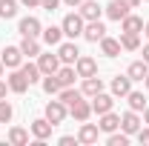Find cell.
I'll list each match as a JSON object with an SVG mask.
<instances>
[{
    "label": "cell",
    "instance_id": "cell-1",
    "mask_svg": "<svg viewBox=\"0 0 149 146\" xmlns=\"http://www.w3.org/2000/svg\"><path fill=\"white\" fill-rule=\"evenodd\" d=\"M83 26H86V20L80 17V12H69L66 17L60 20L63 37H69V40H77V37H83Z\"/></svg>",
    "mask_w": 149,
    "mask_h": 146
},
{
    "label": "cell",
    "instance_id": "cell-2",
    "mask_svg": "<svg viewBox=\"0 0 149 146\" xmlns=\"http://www.w3.org/2000/svg\"><path fill=\"white\" fill-rule=\"evenodd\" d=\"M66 115H69V106H66V103H63V100H49V103H46V109H43V117H46V120H52V123H63V120H66Z\"/></svg>",
    "mask_w": 149,
    "mask_h": 146
},
{
    "label": "cell",
    "instance_id": "cell-3",
    "mask_svg": "<svg viewBox=\"0 0 149 146\" xmlns=\"http://www.w3.org/2000/svg\"><path fill=\"white\" fill-rule=\"evenodd\" d=\"M143 126V117H141V112L135 109H126L123 115H120V132H126V135H138V129Z\"/></svg>",
    "mask_w": 149,
    "mask_h": 146
},
{
    "label": "cell",
    "instance_id": "cell-4",
    "mask_svg": "<svg viewBox=\"0 0 149 146\" xmlns=\"http://www.w3.org/2000/svg\"><path fill=\"white\" fill-rule=\"evenodd\" d=\"M17 32H20V37H40V32H43V23H40L35 15H26V17H20Z\"/></svg>",
    "mask_w": 149,
    "mask_h": 146
},
{
    "label": "cell",
    "instance_id": "cell-5",
    "mask_svg": "<svg viewBox=\"0 0 149 146\" xmlns=\"http://www.w3.org/2000/svg\"><path fill=\"white\" fill-rule=\"evenodd\" d=\"M52 129H55V123L46 120V117H35V120L29 123V132H32L35 140H49V138H52Z\"/></svg>",
    "mask_w": 149,
    "mask_h": 146
},
{
    "label": "cell",
    "instance_id": "cell-6",
    "mask_svg": "<svg viewBox=\"0 0 149 146\" xmlns=\"http://www.w3.org/2000/svg\"><path fill=\"white\" fill-rule=\"evenodd\" d=\"M55 52L60 57V63H69V66H74V60L80 57V49H77L74 40H63L60 46H55Z\"/></svg>",
    "mask_w": 149,
    "mask_h": 146
},
{
    "label": "cell",
    "instance_id": "cell-7",
    "mask_svg": "<svg viewBox=\"0 0 149 146\" xmlns=\"http://www.w3.org/2000/svg\"><path fill=\"white\" fill-rule=\"evenodd\" d=\"M89 103H92V115H103V112H112V106H115V95H106V89L97 92L95 97H89Z\"/></svg>",
    "mask_w": 149,
    "mask_h": 146
},
{
    "label": "cell",
    "instance_id": "cell-8",
    "mask_svg": "<svg viewBox=\"0 0 149 146\" xmlns=\"http://www.w3.org/2000/svg\"><path fill=\"white\" fill-rule=\"evenodd\" d=\"M129 12H132V9L123 3V0H109V3L103 6V15H106L109 20H115V23H120V20L126 17Z\"/></svg>",
    "mask_w": 149,
    "mask_h": 146
},
{
    "label": "cell",
    "instance_id": "cell-9",
    "mask_svg": "<svg viewBox=\"0 0 149 146\" xmlns=\"http://www.w3.org/2000/svg\"><path fill=\"white\" fill-rule=\"evenodd\" d=\"M83 37H86L89 43H100V40L106 37V26H103V20H86V26H83Z\"/></svg>",
    "mask_w": 149,
    "mask_h": 146
},
{
    "label": "cell",
    "instance_id": "cell-10",
    "mask_svg": "<svg viewBox=\"0 0 149 146\" xmlns=\"http://www.w3.org/2000/svg\"><path fill=\"white\" fill-rule=\"evenodd\" d=\"M0 60H3L6 69H20V63H23V52H20V46H3Z\"/></svg>",
    "mask_w": 149,
    "mask_h": 146
},
{
    "label": "cell",
    "instance_id": "cell-11",
    "mask_svg": "<svg viewBox=\"0 0 149 146\" xmlns=\"http://www.w3.org/2000/svg\"><path fill=\"white\" fill-rule=\"evenodd\" d=\"M97 138H100V129H97V123H80V129H77V143H83V146H92L97 143Z\"/></svg>",
    "mask_w": 149,
    "mask_h": 146
},
{
    "label": "cell",
    "instance_id": "cell-12",
    "mask_svg": "<svg viewBox=\"0 0 149 146\" xmlns=\"http://www.w3.org/2000/svg\"><path fill=\"white\" fill-rule=\"evenodd\" d=\"M109 92L115 95V97H126V95L132 92V77L129 74H115L112 83H109Z\"/></svg>",
    "mask_w": 149,
    "mask_h": 146
},
{
    "label": "cell",
    "instance_id": "cell-13",
    "mask_svg": "<svg viewBox=\"0 0 149 146\" xmlns=\"http://www.w3.org/2000/svg\"><path fill=\"white\" fill-rule=\"evenodd\" d=\"M74 72H77V77H92V74H97V60L89 55H80L74 60Z\"/></svg>",
    "mask_w": 149,
    "mask_h": 146
},
{
    "label": "cell",
    "instance_id": "cell-14",
    "mask_svg": "<svg viewBox=\"0 0 149 146\" xmlns=\"http://www.w3.org/2000/svg\"><path fill=\"white\" fill-rule=\"evenodd\" d=\"M6 83H9V92H15V95H23V92L29 89V80H26V74L20 72V69H12V72L6 74Z\"/></svg>",
    "mask_w": 149,
    "mask_h": 146
},
{
    "label": "cell",
    "instance_id": "cell-15",
    "mask_svg": "<svg viewBox=\"0 0 149 146\" xmlns=\"http://www.w3.org/2000/svg\"><path fill=\"white\" fill-rule=\"evenodd\" d=\"M77 12H80L83 20H100L103 17V6H100L97 0H83V3L77 6Z\"/></svg>",
    "mask_w": 149,
    "mask_h": 146
},
{
    "label": "cell",
    "instance_id": "cell-16",
    "mask_svg": "<svg viewBox=\"0 0 149 146\" xmlns=\"http://www.w3.org/2000/svg\"><path fill=\"white\" fill-rule=\"evenodd\" d=\"M97 129H100L103 135L118 132V129H120V115H115V112H103V115H97Z\"/></svg>",
    "mask_w": 149,
    "mask_h": 146
},
{
    "label": "cell",
    "instance_id": "cell-17",
    "mask_svg": "<svg viewBox=\"0 0 149 146\" xmlns=\"http://www.w3.org/2000/svg\"><path fill=\"white\" fill-rule=\"evenodd\" d=\"M37 69H40L43 74H55L57 69H60V57H57V52H55V55H52V52H49V55H37Z\"/></svg>",
    "mask_w": 149,
    "mask_h": 146
},
{
    "label": "cell",
    "instance_id": "cell-18",
    "mask_svg": "<svg viewBox=\"0 0 149 146\" xmlns=\"http://www.w3.org/2000/svg\"><path fill=\"white\" fill-rule=\"evenodd\" d=\"M69 115H72L77 123H83V120H89V117H92V103L83 97V100H77V103L69 106Z\"/></svg>",
    "mask_w": 149,
    "mask_h": 146
},
{
    "label": "cell",
    "instance_id": "cell-19",
    "mask_svg": "<svg viewBox=\"0 0 149 146\" xmlns=\"http://www.w3.org/2000/svg\"><path fill=\"white\" fill-rule=\"evenodd\" d=\"M126 74L132 77V83H143V77L149 74V63L146 60H132L129 69H126Z\"/></svg>",
    "mask_w": 149,
    "mask_h": 146
},
{
    "label": "cell",
    "instance_id": "cell-20",
    "mask_svg": "<svg viewBox=\"0 0 149 146\" xmlns=\"http://www.w3.org/2000/svg\"><path fill=\"white\" fill-rule=\"evenodd\" d=\"M120 52H123V46H120V40L118 37H103L100 40V55H106V57H120Z\"/></svg>",
    "mask_w": 149,
    "mask_h": 146
},
{
    "label": "cell",
    "instance_id": "cell-21",
    "mask_svg": "<svg viewBox=\"0 0 149 146\" xmlns=\"http://www.w3.org/2000/svg\"><path fill=\"white\" fill-rule=\"evenodd\" d=\"M40 40H43L46 46H60V43H63V29H60V26H46V29L40 32Z\"/></svg>",
    "mask_w": 149,
    "mask_h": 146
},
{
    "label": "cell",
    "instance_id": "cell-22",
    "mask_svg": "<svg viewBox=\"0 0 149 146\" xmlns=\"http://www.w3.org/2000/svg\"><path fill=\"white\" fill-rule=\"evenodd\" d=\"M86 95L77 89V86H63V89L57 92V100H63L66 106H72V103H77V100H83Z\"/></svg>",
    "mask_w": 149,
    "mask_h": 146
},
{
    "label": "cell",
    "instance_id": "cell-23",
    "mask_svg": "<svg viewBox=\"0 0 149 146\" xmlns=\"http://www.w3.org/2000/svg\"><path fill=\"white\" fill-rule=\"evenodd\" d=\"M80 92H83L86 97H95L97 92H103V80H100L97 74H92V77H83V83H80Z\"/></svg>",
    "mask_w": 149,
    "mask_h": 146
},
{
    "label": "cell",
    "instance_id": "cell-24",
    "mask_svg": "<svg viewBox=\"0 0 149 146\" xmlns=\"http://www.w3.org/2000/svg\"><path fill=\"white\" fill-rule=\"evenodd\" d=\"M120 32H132V35H141L143 32V20L138 17V15H126V17L120 20Z\"/></svg>",
    "mask_w": 149,
    "mask_h": 146
},
{
    "label": "cell",
    "instance_id": "cell-25",
    "mask_svg": "<svg viewBox=\"0 0 149 146\" xmlns=\"http://www.w3.org/2000/svg\"><path fill=\"white\" fill-rule=\"evenodd\" d=\"M57 80H60V86H74V80H77V72H74V66L69 63H60V69H57Z\"/></svg>",
    "mask_w": 149,
    "mask_h": 146
},
{
    "label": "cell",
    "instance_id": "cell-26",
    "mask_svg": "<svg viewBox=\"0 0 149 146\" xmlns=\"http://www.w3.org/2000/svg\"><path fill=\"white\" fill-rule=\"evenodd\" d=\"M20 52H23V57H37L40 55V37H23Z\"/></svg>",
    "mask_w": 149,
    "mask_h": 146
},
{
    "label": "cell",
    "instance_id": "cell-27",
    "mask_svg": "<svg viewBox=\"0 0 149 146\" xmlns=\"http://www.w3.org/2000/svg\"><path fill=\"white\" fill-rule=\"evenodd\" d=\"M120 46L123 52H141V35H132V32H120Z\"/></svg>",
    "mask_w": 149,
    "mask_h": 146
},
{
    "label": "cell",
    "instance_id": "cell-28",
    "mask_svg": "<svg viewBox=\"0 0 149 146\" xmlns=\"http://www.w3.org/2000/svg\"><path fill=\"white\" fill-rule=\"evenodd\" d=\"M20 72L26 74V80H29V86H35L43 80V72L37 69V63H20Z\"/></svg>",
    "mask_w": 149,
    "mask_h": 146
},
{
    "label": "cell",
    "instance_id": "cell-29",
    "mask_svg": "<svg viewBox=\"0 0 149 146\" xmlns=\"http://www.w3.org/2000/svg\"><path fill=\"white\" fill-rule=\"evenodd\" d=\"M40 86H43V92H46L49 97H57V92L63 89V86H60V80H57V74H43Z\"/></svg>",
    "mask_w": 149,
    "mask_h": 146
},
{
    "label": "cell",
    "instance_id": "cell-30",
    "mask_svg": "<svg viewBox=\"0 0 149 146\" xmlns=\"http://www.w3.org/2000/svg\"><path fill=\"white\" fill-rule=\"evenodd\" d=\"M9 143L12 146H29V132L23 126H12L9 129Z\"/></svg>",
    "mask_w": 149,
    "mask_h": 146
},
{
    "label": "cell",
    "instance_id": "cell-31",
    "mask_svg": "<svg viewBox=\"0 0 149 146\" xmlns=\"http://www.w3.org/2000/svg\"><path fill=\"white\" fill-rule=\"evenodd\" d=\"M126 103H129V109H135V112H143L149 106V103H146V95H143V92H135V89L126 95Z\"/></svg>",
    "mask_w": 149,
    "mask_h": 146
},
{
    "label": "cell",
    "instance_id": "cell-32",
    "mask_svg": "<svg viewBox=\"0 0 149 146\" xmlns=\"http://www.w3.org/2000/svg\"><path fill=\"white\" fill-rule=\"evenodd\" d=\"M17 0H0V17L3 20H12V17H17Z\"/></svg>",
    "mask_w": 149,
    "mask_h": 146
},
{
    "label": "cell",
    "instance_id": "cell-33",
    "mask_svg": "<svg viewBox=\"0 0 149 146\" xmlns=\"http://www.w3.org/2000/svg\"><path fill=\"white\" fill-rule=\"evenodd\" d=\"M106 143L109 146H129V135L120 132V129H118V132H109V135H106Z\"/></svg>",
    "mask_w": 149,
    "mask_h": 146
},
{
    "label": "cell",
    "instance_id": "cell-34",
    "mask_svg": "<svg viewBox=\"0 0 149 146\" xmlns=\"http://www.w3.org/2000/svg\"><path fill=\"white\" fill-rule=\"evenodd\" d=\"M12 117H15V106L3 97L0 100V123H12Z\"/></svg>",
    "mask_w": 149,
    "mask_h": 146
},
{
    "label": "cell",
    "instance_id": "cell-35",
    "mask_svg": "<svg viewBox=\"0 0 149 146\" xmlns=\"http://www.w3.org/2000/svg\"><path fill=\"white\" fill-rule=\"evenodd\" d=\"M138 140H141V146H149V126H141L138 129V135H135Z\"/></svg>",
    "mask_w": 149,
    "mask_h": 146
},
{
    "label": "cell",
    "instance_id": "cell-36",
    "mask_svg": "<svg viewBox=\"0 0 149 146\" xmlns=\"http://www.w3.org/2000/svg\"><path fill=\"white\" fill-rule=\"evenodd\" d=\"M60 3H63V0H40V9H46V12H55Z\"/></svg>",
    "mask_w": 149,
    "mask_h": 146
},
{
    "label": "cell",
    "instance_id": "cell-37",
    "mask_svg": "<svg viewBox=\"0 0 149 146\" xmlns=\"http://www.w3.org/2000/svg\"><path fill=\"white\" fill-rule=\"evenodd\" d=\"M57 143H60V146H77V135H63Z\"/></svg>",
    "mask_w": 149,
    "mask_h": 146
},
{
    "label": "cell",
    "instance_id": "cell-38",
    "mask_svg": "<svg viewBox=\"0 0 149 146\" xmlns=\"http://www.w3.org/2000/svg\"><path fill=\"white\" fill-rule=\"evenodd\" d=\"M20 6H26V9H40V0H17Z\"/></svg>",
    "mask_w": 149,
    "mask_h": 146
},
{
    "label": "cell",
    "instance_id": "cell-39",
    "mask_svg": "<svg viewBox=\"0 0 149 146\" xmlns=\"http://www.w3.org/2000/svg\"><path fill=\"white\" fill-rule=\"evenodd\" d=\"M6 92H9V83H6V80H3V77H0V100H3V97H6Z\"/></svg>",
    "mask_w": 149,
    "mask_h": 146
},
{
    "label": "cell",
    "instance_id": "cell-40",
    "mask_svg": "<svg viewBox=\"0 0 149 146\" xmlns=\"http://www.w3.org/2000/svg\"><path fill=\"white\" fill-rule=\"evenodd\" d=\"M141 52H143V57H141V60H146V63H149V40L141 46Z\"/></svg>",
    "mask_w": 149,
    "mask_h": 146
},
{
    "label": "cell",
    "instance_id": "cell-41",
    "mask_svg": "<svg viewBox=\"0 0 149 146\" xmlns=\"http://www.w3.org/2000/svg\"><path fill=\"white\" fill-rule=\"evenodd\" d=\"M123 3H126V6H129V9H138V6H141V3H143V0H123Z\"/></svg>",
    "mask_w": 149,
    "mask_h": 146
},
{
    "label": "cell",
    "instance_id": "cell-42",
    "mask_svg": "<svg viewBox=\"0 0 149 146\" xmlns=\"http://www.w3.org/2000/svg\"><path fill=\"white\" fill-rule=\"evenodd\" d=\"M63 3H66V6H72V9H77V6H80L83 0H63Z\"/></svg>",
    "mask_w": 149,
    "mask_h": 146
},
{
    "label": "cell",
    "instance_id": "cell-43",
    "mask_svg": "<svg viewBox=\"0 0 149 146\" xmlns=\"http://www.w3.org/2000/svg\"><path fill=\"white\" fill-rule=\"evenodd\" d=\"M143 123H146V126H149V106H146V109H143Z\"/></svg>",
    "mask_w": 149,
    "mask_h": 146
},
{
    "label": "cell",
    "instance_id": "cell-44",
    "mask_svg": "<svg viewBox=\"0 0 149 146\" xmlns=\"http://www.w3.org/2000/svg\"><path fill=\"white\" fill-rule=\"evenodd\" d=\"M143 35H146V40H149V20L143 23Z\"/></svg>",
    "mask_w": 149,
    "mask_h": 146
},
{
    "label": "cell",
    "instance_id": "cell-45",
    "mask_svg": "<svg viewBox=\"0 0 149 146\" xmlns=\"http://www.w3.org/2000/svg\"><path fill=\"white\" fill-rule=\"evenodd\" d=\"M143 86H146V92H149V74H146V77H143Z\"/></svg>",
    "mask_w": 149,
    "mask_h": 146
},
{
    "label": "cell",
    "instance_id": "cell-46",
    "mask_svg": "<svg viewBox=\"0 0 149 146\" xmlns=\"http://www.w3.org/2000/svg\"><path fill=\"white\" fill-rule=\"evenodd\" d=\"M3 69H6V66H3V60H0V77H6V74H3Z\"/></svg>",
    "mask_w": 149,
    "mask_h": 146
},
{
    "label": "cell",
    "instance_id": "cell-47",
    "mask_svg": "<svg viewBox=\"0 0 149 146\" xmlns=\"http://www.w3.org/2000/svg\"><path fill=\"white\" fill-rule=\"evenodd\" d=\"M143 3H149V0H143Z\"/></svg>",
    "mask_w": 149,
    "mask_h": 146
}]
</instances>
